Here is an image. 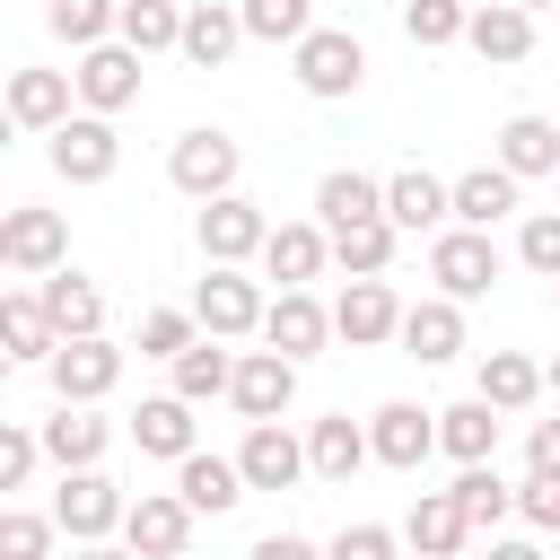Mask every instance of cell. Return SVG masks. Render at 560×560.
Masks as SVG:
<instances>
[{
    "label": "cell",
    "instance_id": "obj_34",
    "mask_svg": "<svg viewBox=\"0 0 560 560\" xmlns=\"http://www.w3.org/2000/svg\"><path fill=\"white\" fill-rule=\"evenodd\" d=\"M44 446H52V464H61V472H79V464H96V455H105V420H88L79 402H61V411L44 420Z\"/></svg>",
    "mask_w": 560,
    "mask_h": 560
},
{
    "label": "cell",
    "instance_id": "obj_12",
    "mask_svg": "<svg viewBox=\"0 0 560 560\" xmlns=\"http://www.w3.org/2000/svg\"><path fill=\"white\" fill-rule=\"evenodd\" d=\"M52 166H61L70 184H96V175H114V122H105V114H79V122H61V131H52Z\"/></svg>",
    "mask_w": 560,
    "mask_h": 560
},
{
    "label": "cell",
    "instance_id": "obj_25",
    "mask_svg": "<svg viewBox=\"0 0 560 560\" xmlns=\"http://www.w3.org/2000/svg\"><path fill=\"white\" fill-rule=\"evenodd\" d=\"M175 464H184V472H175V490L192 499V516H201V508L219 516V508H236V499H245V490H236V481H245V464H228V455H201V446H192V455H175Z\"/></svg>",
    "mask_w": 560,
    "mask_h": 560
},
{
    "label": "cell",
    "instance_id": "obj_26",
    "mask_svg": "<svg viewBox=\"0 0 560 560\" xmlns=\"http://www.w3.org/2000/svg\"><path fill=\"white\" fill-rule=\"evenodd\" d=\"M44 315H52V332L61 341H79V332H96V315H105V298H96V280H79V271H52L44 289Z\"/></svg>",
    "mask_w": 560,
    "mask_h": 560
},
{
    "label": "cell",
    "instance_id": "obj_15",
    "mask_svg": "<svg viewBox=\"0 0 560 560\" xmlns=\"http://www.w3.org/2000/svg\"><path fill=\"white\" fill-rule=\"evenodd\" d=\"M402 534H411V542H420L429 560H455V551L472 542V516H464V499H455V490H420V499H411V525H402Z\"/></svg>",
    "mask_w": 560,
    "mask_h": 560
},
{
    "label": "cell",
    "instance_id": "obj_43",
    "mask_svg": "<svg viewBox=\"0 0 560 560\" xmlns=\"http://www.w3.org/2000/svg\"><path fill=\"white\" fill-rule=\"evenodd\" d=\"M525 262H534L542 280H560V210H534V219H525Z\"/></svg>",
    "mask_w": 560,
    "mask_h": 560
},
{
    "label": "cell",
    "instance_id": "obj_49",
    "mask_svg": "<svg viewBox=\"0 0 560 560\" xmlns=\"http://www.w3.org/2000/svg\"><path fill=\"white\" fill-rule=\"evenodd\" d=\"M254 560H315V542H298V534H262Z\"/></svg>",
    "mask_w": 560,
    "mask_h": 560
},
{
    "label": "cell",
    "instance_id": "obj_24",
    "mask_svg": "<svg viewBox=\"0 0 560 560\" xmlns=\"http://www.w3.org/2000/svg\"><path fill=\"white\" fill-rule=\"evenodd\" d=\"M306 455H315V472L324 481H350L368 455H376V438L350 420V411H332V420H315V438H306Z\"/></svg>",
    "mask_w": 560,
    "mask_h": 560
},
{
    "label": "cell",
    "instance_id": "obj_30",
    "mask_svg": "<svg viewBox=\"0 0 560 560\" xmlns=\"http://www.w3.org/2000/svg\"><path fill=\"white\" fill-rule=\"evenodd\" d=\"M131 438H140L149 455H192V402H184V394L140 402V411H131Z\"/></svg>",
    "mask_w": 560,
    "mask_h": 560
},
{
    "label": "cell",
    "instance_id": "obj_18",
    "mask_svg": "<svg viewBox=\"0 0 560 560\" xmlns=\"http://www.w3.org/2000/svg\"><path fill=\"white\" fill-rule=\"evenodd\" d=\"M402 341H411V359H455L464 350V298H420V306H402Z\"/></svg>",
    "mask_w": 560,
    "mask_h": 560
},
{
    "label": "cell",
    "instance_id": "obj_53",
    "mask_svg": "<svg viewBox=\"0 0 560 560\" xmlns=\"http://www.w3.org/2000/svg\"><path fill=\"white\" fill-rule=\"evenodd\" d=\"M525 9H542V0H525Z\"/></svg>",
    "mask_w": 560,
    "mask_h": 560
},
{
    "label": "cell",
    "instance_id": "obj_48",
    "mask_svg": "<svg viewBox=\"0 0 560 560\" xmlns=\"http://www.w3.org/2000/svg\"><path fill=\"white\" fill-rule=\"evenodd\" d=\"M525 455H534V472H560V420H534V446Z\"/></svg>",
    "mask_w": 560,
    "mask_h": 560
},
{
    "label": "cell",
    "instance_id": "obj_44",
    "mask_svg": "<svg viewBox=\"0 0 560 560\" xmlns=\"http://www.w3.org/2000/svg\"><path fill=\"white\" fill-rule=\"evenodd\" d=\"M324 560H394V534H385V525H341Z\"/></svg>",
    "mask_w": 560,
    "mask_h": 560
},
{
    "label": "cell",
    "instance_id": "obj_52",
    "mask_svg": "<svg viewBox=\"0 0 560 560\" xmlns=\"http://www.w3.org/2000/svg\"><path fill=\"white\" fill-rule=\"evenodd\" d=\"M551 385H560V359H551Z\"/></svg>",
    "mask_w": 560,
    "mask_h": 560
},
{
    "label": "cell",
    "instance_id": "obj_32",
    "mask_svg": "<svg viewBox=\"0 0 560 560\" xmlns=\"http://www.w3.org/2000/svg\"><path fill=\"white\" fill-rule=\"evenodd\" d=\"M542 376H551V368H534L525 350H490V359H481V394H490L499 411H525V402L542 394Z\"/></svg>",
    "mask_w": 560,
    "mask_h": 560
},
{
    "label": "cell",
    "instance_id": "obj_23",
    "mask_svg": "<svg viewBox=\"0 0 560 560\" xmlns=\"http://www.w3.org/2000/svg\"><path fill=\"white\" fill-rule=\"evenodd\" d=\"M516 210V166H472V175H455V219L464 228H499Z\"/></svg>",
    "mask_w": 560,
    "mask_h": 560
},
{
    "label": "cell",
    "instance_id": "obj_42",
    "mask_svg": "<svg viewBox=\"0 0 560 560\" xmlns=\"http://www.w3.org/2000/svg\"><path fill=\"white\" fill-rule=\"evenodd\" d=\"M44 534H52V525H44L35 508H9V516H0V560H44Z\"/></svg>",
    "mask_w": 560,
    "mask_h": 560
},
{
    "label": "cell",
    "instance_id": "obj_9",
    "mask_svg": "<svg viewBox=\"0 0 560 560\" xmlns=\"http://www.w3.org/2000/svg\"><path fill=\"white\" fill-rule=\"evenodd\" d=\"M184 192H201V201H219L228 184H236V140L228 131H184L175 140V166H166Z\"/></svg>",
    "mask_w": 560,
    "mask_h": 560
},
{
    "label": "cell",
    "instance_id": "obj_20",
    "mask_svg": "<svg viewBox=\"0 0 560 560\" xmlns=\"http://www.w3.org/2000/svg\"><path fill=\"white\" fill-rule=\"evenodd\" d=\"M446 210H455V184H438L429 166H402V175L385 184V219H394V228H438Z\"/></svg>",
    "mask_w": 560,
    "mask_h": 560
},
{
    "label": "cell",
    "instance_id": "obj_8",
    "mask_svg": "<svg viewBox=\"0 0 560 560\" xmlns=\"http://www.w3.org/2000/svg\"><path fill=\"white\" fill-rule=\"evenodd\" d=\"M79 96H88L96 114L131 105V96H140V44H88V52H79Z\"/></svg>",
    "mask_w": 560,
    "mask_h": 560
},
{
    "label": "cell",
    "instance_id": "obj_5",
    "mask_svg": "<svg viewBox=\"0 0 560 560\" xmlns=\"http://www.w3.org/2000/svg\"><path fill=\"white\" fill-rule=\"evenodd\" d=\"M114 376H122V350H114L105 332H79V341L52 350V385H61V402H96Z\"/></svg>",
    "mask_w": 560,
    "mask_h": 560
},
{
    "label": "cell",
    "instance_id": "obj_37",
    "mask_svg": "<svg viewBox=\"0 0 560 560\" xmlns=\"http://www.w3.org/2000/svg\"><path fill=\"white\" fill-rule=\"evenodd\" d=\"M245 35L298 44V35H315V9H306V0H245Z\"/></svg>",
    "mask_w": 560,
    "mask_h": 560
},
{
    "label": "cell",
    "instance_id": "obj_28",
    "mask_svg": "<svg viewBox=\"0 0 560 560\" xmlns=\"http://www.w3.org/2000/svg\"><path fill=\"white\" fill-rule=\"evenodd\" d=\"M499 166H516V175L560 166V122H551V114H516V122L499 131Z\"/></svg>",
    "mask_w": 560,
    "mask_h": 560
},
{
    "label": "cell",
    "instance_id": "obj_47",
    "mask_svg": "<svg viewBox=\"0 0 560 560\" xmlns=\"http://www.w3.org/2000/svg\"><path fill=\"white\" fill-rule=\"evenodd\" d=\"M525 516L534 525H560V472H534L525 481Z\"/></svg>",
    "mask_w": 560,
    "mask_h": 560
},
{
    "label": "cell",
    "instance_id": "obj_16",
    "mask_svg": "<svg viewBox=\"0 0 560 560\" xmlns=\"http://www.w3.org/2000/svg\"><path fill=\"white\" fill-rule=\"evenodd\" d=\"M315 210H324V228L341 236V228H359V219H385V184L359 175V166H332V175L315 184Z\"/></svg>",
    "mask_w": 560,
    "mask_h": 560
},
{
    "label": "cell",
    "instance_id": "obj_11",
    "mask_svg": "<svg viewBox=\"0 0 560 560\" xmlns=\"http://www.w3.org/2000/svg\"><path fill=\"white\" fill-rule=\"evenodd\" d=\"M122 516H131V499H122L96 464H79V472L61 481V525H70L79 542H96V534H105V525H122Z\"/></svg>",
    "mask_w": 560,
    "mask_h": 560
},
{
    "label": "cell",
    "instance_id": "obj_51",
    "mask_svg": "<svg viewBox=\"0 0 560 560\" xmlns=\"http://www.w3.org/2000/svg\"><path fill=\"white\" fill-rule=\"evenodd\" d=\"M79 560H140V551H105V542H88V551H79Z\"/></svg>",
    "mask_w": 560,
    "mask_h": 560
},
{
    "label": "cell",
    "instance_id": "obj_33",
    "mask_svg": "<svg viewBox=\"0 0 560 560\" xmlns=\"http://www.w3.org/2000/svg\"><path fill=\"white\" fill-rule=\"evenodd\" d=\"M499 402L490 394H472V402H455V411H438V438L464 455V464H490V446H499V420H490Z\"/></svg>",
    "mask_w": 560,
    "mask_h": 560
},
{
    "label": "cell",
    "instance_id": "obj_1",
    "mask_svg": "<svg viewBox=\"0 0 560 560\" xmlns=\"http://www.w3.org/2000/svg\"><path fill=\"white\" fill-rule=\"evenodd\" d=\"M429 280H438L446 298H481V289L499 280V245H490V228H446V236L429 245Z\"/></svg>",
    "mask_w": 560,
    "mask_h": 560
},
{
    "label": "cell",
    "instance_id": "obj_10",
    "mask_svg": "<svg viewBox=\"0 0 560 560\" xmlns=\"http://www.w3.org/2000/svg\"><path fill=\"white\" fill-rule=\"evenodd\" d=\"M262 236H271V219L245 201V192H219L210 210H201V254L210 262H236V254H262Z\"/></svg>",
    "mask_w": 560,
    "mask_h": 560
},
{
    "label": "cell",
    "instance_id": "obj_17",
    "mask_svg": "<svg viewBox=\"0 0 560 560\" xmlns=\"http://www.w3.org/2000/svg\"><path fill=\"white\" fill-rule=\"evenodd\" d=\"M324 332H332V315H324L306 289H280V298L262 306V341H271V350H289V359H306Z\"/></svg>",
    "mask_w": 560,
    "mask_h": 560
},
{
    "label": "cell",
    "instance_id": "obj_31",
    "mask_svg": "<svg viewBox=\"0 0 560 560\" xmlns=\"http://www.w3.org/2000/svg\"><path fill=\"white\" fill-rule=\"evenodd\" d=\"M0 341H9V359H44V350H61V332H52V315H44V298H0Z\"/></svg>",
    "mask_w": 560,
    "mask_h": 560
},
{
    "label": "cell",
    "instance_id": "obj_27",
    "mask_svg": "<svg viewBox=\"0 0 560 560\" xmlns=\"http://www.w3.org/2000/svg\"><path fill=\"white\" fill-rule=\"evenodd\" d=\"M429 420H438V411H420V402H385L368 438H376V455H385V464H420V455L438 446V429H429Z\"/></svg>",
    "mask_w": 560,
    "mask_h": 560
},
{
    "label": "cell",
    "instance_id": "obj_50",
    "mask_svg": "<svg viewBox=\"0 0 560 560\" xmlns=\"http://www.w3.org/2000/svg\"><path fill=\"white\" fill-rule=\"evenodd\" d=\"M490 560H542L534 542H490Z\"/></svg>",
    "mask_w": 560,
    "mask_h": 560
},
{
    "label": "cell",
    "instance_id": "obj_7",
    "mask_svg": "<svg viewBox=\"0 0 560 560\" xmlns=\"http://www.w3.org/2000/svg\"><path fill=\"white\" fill-rule=\"evenodd\" d=\"M464 44H472L481 61H525V52H534V9H525V0H472Z\"/></svg>",
    "mask_w": 560,
    "mask_h": 560
},
{
    "label": "cell",
    "instance_id": "obj_2",
    "mask_svg": "<svg viewBox=\"0 0 560 560\" xmlns=\"http://www.w3.org/2000/svg\"><path fill=\"white\" fill-rule=\"evenodd\" d=\"M298 79H306L315 96H350V88L368 79V44L341 35V26H315V35H298Z\"/></svg>",
    "mask_w": 560,
    "mask_h": 560
},
{
    "label": "cell",
    "instance_id": "obj_40",
    "mask_svg": "<svg viewBox=\"0 0 560 560\" xmlns=\"http://www.w3.org/2000/svg\"><path fill=\"white\" fill-rule=\"evenodd\" d=\"M464 18H472V0H402L411 44H455V35H464Z\"/></svg>",
    "mask_w": 560,
    "mask_h": 560
},
{
    "label": "cell",
    "instance_id": "obj_46",
    "mask_svg": "<svg viewBox=\"0 0 560 560\" xmlns=\"http://www.w3.org/2000/svg\"><path fill=\"white\" fill-rule=\"evenodd\" d=\"M26 472H35V438L26 429H0V490H18Z\"/></svg>",
    "mask_w": 560,
    "mask_h": 560
},
{
    "label": "cell",
    "instance_id": "obj_14",
    "mask_svg": "<svg viewBox=\"0 0 560 560\" xmlns=\"http://www.w3.org/2000/svg\"><path fill=\"white\" fill-rule=\"evenodd\" d=\"M236 464H245V481H254V490H289V481H298L315 455H306V446H298L280 420H254V438H245V455H236Z\"/></svg>",
    "mask_w": 560,
    "mask_h": 560
},
{
    "label": "cell",
    "instance_id": "obj_29",
    "mask_svg": "<svg viewBox=\"0 0 560 560\" xmlns=\"http://www.w3.org/2000/svg\"><path fill=\"white\" fill-rule=\"evenodd\" d=\"M262 262H271L280 289H306V280L324 271V228H271V236H262Z\"/></svg>",
    "mask_w": 560,
    "mask_h": 560
},
{
    "label": "cell",
    "instance_id": "obj_22",
    "mask_svg": "<svg viewBox=\"0 0 560 560\" xmlns=\"http://www.w3.org/2000/svg\"><path fill=\"white\" fill-rule=\"evenodd\" d=\"M236 35H245V18H236V9L192 0V9H184V44H175V52H184V61H201V70H219V61L236 52Z\"/></svg>",
    "mask_w": 560,
    "mask_h": 560
},
{
    "label": "cell",
    "instance_id": "obj_36",
    "mask_svg": "<svg viewBox=\"0 0 560 560\" xmlns=\"http://www.w3.org/2000/svg\"><path fill=\"white\" fill-rule=\"evenodd\" d=\"M114 18H122V44H140V52L184 44V9H175V0H122Z\"/></svg>",
    "mask_w": 560,
    "mask_h": 560
},
{
    "label": "cell",
    "instance_id": "obj_3",
    "mask_svg": "<svg viewBox=\"0 0 560 560\" xmlns=\"http://www.w3.org/2000/svg\"><path fill=\"white\" fill-rule=\"evenodd\" d=\"M122 534H131L140 560H175V551L192 542V499H184V490H140L131 516H122Z\"/></svg>",
    "mask_w": 560,
    "mask_h": 560
},
{
    "label": "cell",
    "instance_id": "obj_6",
    "mask_svg": "<svg viewBox=\"0 0 560 560\" xmlns=\"http://www.w3.org/2000/svg\"><path fill=\"white\" fill-rule=\"evenodd\" d=\"M236 411L245 420H280L289 411V394H298V359L289 350H254V359H236Z\"/></svg>",
    "mask_w": 560,
    "mask_h": 560
},
{
    "label": "cell",
    "instance_id": "obj_19",
    "mask_svg": "<svg viewBox=\"0 0 560 560\" xmlns=\"http://www.w3.org/2000/svg\"><path fill=\"white\" fill-rule=\"evenodd\" d=\"M9 122L61 131V122H70V79H61V70H18V79H9Z\"/></svg>",
    "mask_w": 560,
    "mask_h": 560
},
{
    "label": "cell",
    "instance_id": "obj_41",
    "mask_svg": "<svg viewBox=\"0 0 560 560\" xmlns=\"http://www.w3.org/2000/svg\"><path fill=\"white\" fill-rule=\"evenodd\" d=\"M192 324H201V315H184V306H149V315H140V350H149V359H184V350H192Z\"/></svg>",
    "mask_w": 560,
    "mask_h": 560
},
{
    "label": "cell",
    "instance_id": "obj_35",
    "mask_svg": "<svg viewBox=\"0 0 560 560\" xmlns=\"http://www.w3.org/2000/svg\"><path fill=\"white\" fill-rule=\"evenodd\" d=\"M228 385H236V359L219 350V332L175 359V394H184V402H210V394H228Z\"/></svg>",
    "mask_w": 560,
    "mask_h": 560
},
{
    "label": "cell",
    "instance_id": "obj_45",
    "mask_svg": "<svg viewBox=\"0 0 560 560\" xmlns=\"http://www.w3.org/2000/svg\"><path fill=\"white\" fill-rule=\"evenodd\" d=\"M52 26H61L70 44H96V35H105V0H52Z\"/></svg>",
    "mask_w": 560,
    "mask_h": 560
},
{
    "label": "cell",
    "instance_id": "obj_38",
    "mask_svg": "<svg viewBox=\"0 0 560 560\" xmlns=\"http://www.w3.org/2000/svg\"><path fill=\"white\" fill-rule=\"evenodd\" d=\"M332 254H341L350 271H385V262H394V219H359V228H341Z\"/></svg>",
    "mask_w": 560,
    "mask_h": 560
},
{
    "label": "cell",
    "instance_id": "obj_21",
    "mask_svg": "<svg viewBox=\"0 0 560 560\" xmlns=\"http://www.w3.org/2000/svg\"><path fill=\"white\" fill-rule=\"evenodd\" d=\"M61 219L52 210H9V228H0V254H9V271H52L61 262Z\"/></svg>",
    "mask_w": 560,
    "mask_h": 560
},
{
    "label": "cell",
    "instance_id": "obj_4",
    "mask_svg": "<svg viewBox=\"0 0 560 560\" xmlns=\"http://www.w3.org/2000/svg\"><path fill=\"white\" fill-rule=\"evenodd\" d=\"M192 315H201L210 332H254V324H262V289H254L236 262H210V280L192 289Z\"/></svg>",
    "mask_w": 560,
    "mask_h": 560
},
{
    "label": "cell",
    "instance_id": "obj_39",
    "mask_svg": "<svg viewBox=\"0 0 560 560\" xmlns=\"http://www.w3.org/2000/svg\"><path fill=\"white\" fill-rule=\"evenodd\" d=\"M455 499H464V516H472V534H481V525H499V516H508V481H499V464H464V481H455Z\"/></svg>",
    "mask_w": 560,
    "mask_h": 560
},
{
    "label": "cell",
    "instance_id": "obj_13",
    "mask_svg": "<svg viewBox=\"0 0 560 560\" xmlns=\"http://www.w3.org/2000/svg\"><path fill=\"white\" fill-rule=\"evenodd\" d=\"M332 332H350V341H385V332H402L394 289H385L376 271H359V280L341 289V306H332Z\"/></svg>",
    "mask_w": 560,
    "mask_h": 560
}]
</instances>
